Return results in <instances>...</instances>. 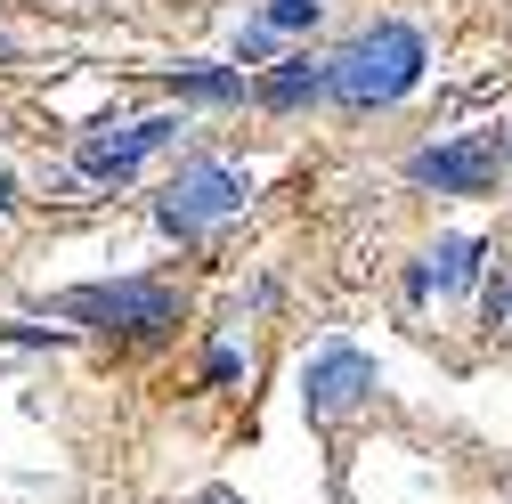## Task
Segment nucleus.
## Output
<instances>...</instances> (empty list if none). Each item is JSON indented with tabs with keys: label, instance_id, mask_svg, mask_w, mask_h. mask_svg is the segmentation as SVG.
<instances>
[{
	"label": "nucleus",
	"instance_id": "f257e3e1",
	"mask_svg": "<svg viewBox=\"0 0 512 504\" xmlns=\"http://www.w3.org/2000/svg\"><path fill=\"white\" fill-rule=\"evenodd\" d=\"M326 66H334V98L342 106H391V98H407L423 82V33L399 25V17H382L342 57H326Z\"/></svg>",
	"mask_w": 512,
	"mask_h": 504
},
{
	"label": "nucleus",
	"instance_id": "f03ea898",
	"mask_svg": "<svg viewBox=\"0 0 512 504\" xmlns=\"http://www.w3.org/2000/svg\"><path fill=\"white\" fill-rule=\"evenodd\" d=\"M244 212V179L228 171V163H187L171 187H163V204H155V220L171 228V236H204V228H220V220H236Z\"/></svg>",
	"mask_w": 512,
	"mask_h": 504
},
{
	"label": "nucleus",
	"instance_id": "7ed1b4c3",
	"mask_svg": "<svg viewBox=\"0 0 512 504\" xmlns=\"http://www.w3.org/2000/svg\"><path fill=\"white\" fill-rule=\"evenodd\" d=\"M66 309L90 318V326H114V334H163V326L179 318V301H171L163 285H90V293H74Z\"/></svg>",
	"mask_w": 512,
	"mask_h": 504
},
{
	"label": "nucleus",
	"instance_id": "20e7f679",
	"mask_svg": "<svg viewBox=\"0 0 512 504\" xmlns=\"http://www.w3.org/2000/svg\"><path fill=\"white\" fill-rule=\"evenodd\" d=\"M366 391H374V358H358V350H326V358L309 366V383H301V399H309V415H317V423L350 415Z\"/></svg>",
	"mask_w": 512,
	"mask_h": 504
},
{
	"label": "nucleus",
	"instance_id": "39448f33",
	"mask_svg": "<svg viewBox=\"0 0 512 504\" xmlns=\"http://www.w3.org/2000/svg\"><path fill=\"white\" fill-rule=\"evenodd\" d=\"M171 131H179V122H131V131H90L74 163H82L90 179H131V171H139V163H147V155H155Z\"/></svg>",
	"mask_w": 512,
	"mask_h": 504
},
{
	"label": "nucleus",
	"instance_id": "423d86ee",
	"mask_svg": "<svg viewBox=\"0 0 512 504\" xmlns=\"http://www.w3.org/2000/svg\"><path fill=\"white\" fill-rule=\"evenodd\" d=\"M415 179L439 187V196H480V187L496 179V155L480 139H456V147H423L415 155Z\"/></svg>",
	"mask_w": 512,
	"mask_h": 504
},
{
	"label": "nucleus",
	"instance_id": "0eeeda50",
	"mask_svg": "<svg viewBox=\"0 0 512 504\" xmlns=\"http://www.w3.org/2000/svg\"><path fill=\"white\" fill-rule=\"evenodd\" d=\"M301 98H334V66H317V57H285V66L261 82V106H301Z\"/></svg>",
	"mask_w": 512,
	"mask_h": 504
},
{
	"label": "nucleus",
	"instance_id": "6e6552de",
	"mask_svg": "<svg viewBox=\"0 0 512 504\" xmlns=\"http://www.w3.org/2000/svg\"><path fill=\"white\" fill-rule=\"evenodd\" d=\"M171 82H179L187 98H204V106H228V98H244V74H220V66H171Z\"/></svg>",
	"mask_w": 512,
	"mask_h": 504
},
{
	"label": "nucleus",
	"instance_id": "1a4fd4ad",
	"mask_svg": "<svg viewBox=\"0 0 512 504\" xmlns=\"http://www.w3.org/2000/svg\"><path fill=\"white\" fill-rule=\"evenodd\" d=\"M472 261H480V244H439L431 252V285H447V293L472 285Z\"/></svg>",
	"mask_w": 512,
	"mask_h": 504
},
{
	"label": "nucleus",
	"instance_id": "9d476101",
	"mask_svg": "<svg viewBox=\"0 0 512 504\" xmlns=\"http://www.w3.org/2000/svg\"><path fill=\"white\" fill-rule=\"evenodd\" d=\"M269 25H277V33H301V25H317V0H269Z\"/></svg>",
	"mask_w": 512,
	"mask_h": 504
},
{
	"label": "nucleus",
	"instance_id": "9b49d317",
	"mask_svg": "<svg viewBox=\"0 0 512 504\" xmlns=\"http://www.w3.org/2000/svg\"><path fill=\"white\" fill-rule=\"evenodd\" d=\"M9 204H17V187H9V171H0V212H9Z\"/></svg>",
	"mask_w": 512,
	"mask_h": 504
}]
</instances>
